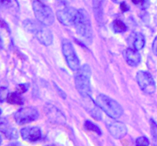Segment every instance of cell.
Masks as SVG:
<instances>
[{
    "label": "cell",
    "mask_w": 157,
    "mask_h": 146,
    "mask_svg": "<svg viewBox=\"0 0 157 146\" xmlns=\"http://www.w3.org/2000/svg\"><path fill=\"white\" fill-rule=\"evenodd\" d=\"M23 27L29 33L35 36L36 39L44 46H49L53 42V35L52 32L39 21L32 19H26L23 21Z\"/></svg>",
    "instance_id": "1"
},
{
    "label": "cell",
    "mask_w": 157,
    "mask_h": 146,
    "mask_svg": "<svg viewBox=\"0 0 157 146\" xmlns=\"http://www.w3.org/2000/svg\"><path fill=\"white\" fill-rule=\"evenodd\" d=\"M78 73L75 75V87L82 98L90 97L91 96L90 87V68L88 65L84 64L78 70Z\"/></svg>",
    "instance_id": "2"
},
{
    "label": "cell",
    "mask_w": 157,
    "mask_h": 146,
    "mask_svg": "<svg viewBox=\"0 0 157 146\" xmlns=\"http://www.w3.org/2000/svg\"><path fill=\"white\" fill-rule=\"evenodd\" d=\"M74 26L80 36L82 37L88 43H91L93 39V30H92L90 17L88 13L84 9L78 10Z\"/></svg>",
    "instance_id": "3"
},
{
    "label": "cell",
    "mask_w": 157,
    "mask_h": 146,
    "mask_svg": "<svg viewBox=\"0 0 157 146\" xmlns=\"http://www.w3.org/2000/svg\"><path fill=\"white\" fill-rule=\"evenodd\" d=\"M95 102L107 116L113 119H118L124 113L122 107L116 100L104 94L98 95Z\"/></svg>",
    "instance_id": "4"
},
{
    "label": "cell",
    "mask_w": 157,
    "mask_h": 146,
    "mask_svg": "<svg viewBox=\"0 0 157 146\" xmlns=\"http://www.w3.org/2000/svg\"><path fill=\"white\" fill-rule=\"evenodd\" d=\"M34 13L37 21L44 25L50 26L55 21V14L53 11L40 0H35L32 4Z\"/></svg>",
    "instance_id": "5"
},
{
    "label": "cell",
    "mask_w": 157,
    "mask_h": 146,
    "mask_svg": "<svg viewBox=\"0 0 157 146\" xmlns=\"http://www.w3.org/2000/svg\"><path fill=\"white\" fill-rule=\"evenodd\" d=\"M62 52L71 70L77 71L80 69V61L71 43L67 39L62 41Z\"/></svg>",
    "instance_id": "6"
},
{
    "label": "cell",
    "mask_w": 157,
    "mask_h": 146,
    "mask_svg": "<svg viewBox=\"0 0 157 146\" xmlns=\"http://www.w3.org/2000/svg\"><path fill=\"white\" fill-rule=\"evenodd\" d=\"M39 116L38 110L33 107H23L15 113V119L18 125L29 123L36 120Z\"/></svg>",
    "instance_id": "7"
},
{
    "label": "cell",
    "mask_w": 157,
    "mask_h": 146,
    "mask_svg": "<svg viewBox=\"0 0 157 146\" xmlns=\"http://www.w3.org/2000/svg\"><path fill=\"white\" fill-rule=\"evenodd\" d=\"M136 81L141 90L147 94H153L156 91L153 77L149 72L140 70L136 74Z\"/></svg>",
    "instance_id": "8"
},
{
    "label": "cell",
    "mask_w": 157,
    "mask_h": 146,
    "mask_svg": "<svg viewBox=\"0 0 157 146\" xmlns=\"http://www.w3.org/2000/svg\"><path fill=\"white\" fill-rule=\"evenodd\" d=\"M78 13V9L69 7L58 10L56 15L58 21L61 24L65 26H72L75 24Z\"/></svg>",
    "instance_id": "9"
},
{
    "label": "cell",
    "mask_w": 157,
    "mask_h": 146,
    "mask_svg": "<svg viewBox=\"0 0 157 146\" xmlns=\"http://www.w3.org/2000/svg\"><path fill=\"white\" fill-rule=\"evenodd\" d=\"M46 116L51 122L54 124H64L66 118L62 112L52 103H46L44 107Z\"/></svg>",
    "instance_id": "10"
},
{
    "label": "cell",
    "mask_w": 157,
    "mask_h": 146,
    "mask_svg": "<svg viewBox=\"0 0 157 146\" xmlns=\"http://www.w3.org/2000/svg\"><path fill=\"white\" fill-rule=\"evenodd\" d=\"M106 125L109 133L115 139H121L127 135V128L123 122L117 121H107Z\"/></svg>",
    "instance_id": "11"
},
{
    "label": "cell",
    "mask_w": 157,
    "mask_h": 146,
    "mask_svg": "<svg viewBox=\"0 0 157 146\" xmlns=\"http://www.w3.org/2000/svg\"><path fill=\"white\" fill-rule=\"evenodd\" d=\"M21 138L29 142H35L40 140L41 138V129L38 127H25L20 131Z\"/></svg>",
    "instance_id": "12"
},
{
    "label": "cell",
    "mask_w": 157,
    "mask_h": 146,
    "mask_svg": "<svg viewBox=\"0 0 157 146\" xmlns=\"http://www.w3.org/2000/svg\"><path fill=\"white\" fill-rule=\"evenodd\" d=\"M84 99V103H83V106L84 107L85 110H87V113L96 120H101L102 119V114L100 110V107H98L96 102H94L91 100V98L90 97H85L83 98Z\"/></svg>",
    "instance_id": "13"
},
{
    "label": "cell",
    "mask_w": 157,
    "mask_h": 146,
    "mask_svg": "<svg viewBox=\"0 0 157 146\" xmlns=\"http://www.w3.org/2000/svg\"><path fill=\"white\" fill-rule=\"evenodd\" d=\"M127 42L131 48L140 51L144 48L145 45V37L140 32H133L128 37Z\"/></svg>",
    "instance_id": "14"
},
{
    "label": "cell",
    "mask_w": 157,
    "mask_h": 146,
    "mask_svg": "<svg viewBox=\"0 0 157 146\" xmlns=\"http://www.w3.org/2000/svg\"><path fill=\"white\" fill-rule=\"evenodd\" d=\"M123 56L127 64L133 67L137 66L141 61V56L138 51L131 48V47L124 50L123 52Z\"/></svg>",
    "instance_id": "15"
},
{
    "label": "cell",
    "mask_w": 157,
    "mask_h": 146,
    "mask_svg": "<svg viewBox=\"0 0 157 146\" xmlns=\"http://www.w3.org/2000/svg\"><path fill=\"white\" fill-rule=\"evenodd\" d=\"M0 130H1V133L9 139H15L18 137V134L16 129L12 127L4 119H1Z\"/></svg>",
    "instance_id": "16"
},
{
    "label": "cell",
    "mask_w": 157,
    "mask_h": 146,
    "mask_svg": "<svg viewBox=\"0 0 157 146\" xmlns=\"http://www.w3.org/2000/svg\"><path fill=\"white\" fill-rule=\"evenodd\" d=\"M104 0H94L93 9L95 18L100 24L103 23L104 19Z\"/></svg>",
    "instance_id": "17"
},
{
    "label": "cell",
    "mask_w": 157,
    "mask_h": 146,
    "mask_svg": "<svg viewBox=\"0 0 157 146\" xmlns=\"http://www.w3.org/2000/svg\"><path fill=\"white\" fill-rule=\"evenodd\" d=\"M21 93L18 92H13V93H9V96L7 97V102L12 105H23L24 100L23 98L21 96Z\"/></svg>",
    "instance_id": "18"
},
{
    "label": "cell",
    "mask_w": 157,
    "mask_h": 146,
    "mask_svg": "<svg viewBox=\"0 0 157 146\" xmlns=\"http://www.w3.org/2000/svg\"><path fill=\"white\" fill-rule=\"evenodd\" d=\"M1 7L7 10L17 12L18 10V3L17 0H1Z\"/></svg>",
    "instance_id": "19"
},
{
    "label": "cell",
    "mask_w": 157,
    "mask_h": 146,
    "mask_svg": "<svg viewBox=\"0 0 157 146\" xmlns=\"http://www.w3.org/2000/svg\"><path fill=\"white\" fill-rule=\"evenodd\" d=\"M112 28L113 31L117 33H123L127 30V26L123 21L119 19H117L113 21L112 23Z\"/></svg>",
    "instance_id": "20"
},
{
    "label": "cell",
    "mask_w": 157,
    "mask_h": 146,
    "mask_svg": "<svg viewBox=\"0 0 157 146\" xmlns=\"http://www.w3.org/2000/svg\"><path fill=\"white\" fill-rule=\"evenodd\" d=\"M84 128L87 130H89V131H93L94 133H96L97 134L99 135V136H101L102 135V133H101V130L96 124H94V122H92L91 121L87 120L84 122Z\"/></svg>",
    "instance_id": "21"
},
{
    "label": "cell",
    "mask_w": 157,
    "mask_h": 146,
    "mask_svg": "<svg viewBox=\"0 0 157 146\" xmlns=\"http://www.w3.org/2000/svg\"><path fill=\"white\" fill-rule=\"evenodd\" d=\"M150 131L153 138V145L157 146V123L153 119H150Z\"/></svg>",
    "instance_id": "22"
},
{
    "label": "cell",
    "mask_w": 157,
    "mask_h": 146,
    "mask_svg": "<svg viewBox=\"0 0 157 146\" xmlns=\"http://www.w3.org/2000/svg\"><path fill=\"white\" fill-rule=\"evenodd\" d=\"M136 145L138 146H147L150 145V142L146 136H141L136 140Z\"/></svg>",
    "instance_id": "23"
},
{
    "label": "cell",
    "mask_w": 157,
    "mask_h": 146,
    "mask_svg": "<svg viewBox=\"0 0 157 146\" xmlns=\"http://www.w3.org/2000/svg\"><path fill=\"white\" fill-rule=\"evenodd\" d=\"M9 94V90L6 87H2L1 90H0V99H1V102H4V100L7 99L8 96Z\"/></svg>",
    "instance_id": "24"
},
{
    "label": "cell",
    "mask_w": 157,
    "mask_h": 146,
    "mask_svg": "<svg viewBox=\"0 0 157 146\" xmlns=\"http://www.w3.org/2000/svg\"><path fill=\"white\" fill-rule=\"evenodd\" d=\"M29 85L27 84H19L18 86H17L16 90L18 93H24L29 90Z\"/></svg>",
    "instance_id": "25"
},
{
    "label": "cell",
    "mask_w": 157,
    "mask_h": 146,
    "mask_svg": "<svg viewBox=\"0 0 157 146\" xmlns=\"http://www.w3.org/2000/svg\"><path fill=\"white\" fill-rule=\"evenodd\" d=\"M129 9H130V8H129V6H127V3L124 2H123L121 3V9L122 12H127V11L129 10Z\"/></svg>",
    "instance_id": "26"
},
{
    "label": "cell",
    "mask_w": 157,
    "mask_h": 146,
    "mask_svg": "<svg viewBox=\"0 0 157 146\" xmlns=\"http://www.w3.org/2000/svg\"><path fill=\"white\" fill-rule=\"evenodd\" d=\"M55 84V88H56V90H58V92H59V93H59V94H60V96H61V97L64 98V99H65V98H66L65 93H64V92L63 91V90H61V89H60L59 87H58V86H57L55 84Z\"/></svg>",
    "instance_id": "27"
},
{
    "label": "cell",
    "mask_w": 157,
    "mask_h": 146,
    "mask_svg": "<svg viewBox=\"0 0 157 146\" xmlns=\"http://www.w3.org/2000/svg\"><path fill=\"white\" fill-rule=\"evenodd\" d=\"M153 51L157 56V36L155 38L154 41L153 42Z\"/></svg>",
    "instance_id": "28"
},
{
    "label": "cell",
    "mask_w": 157,
    "mask_h": 146,
    "mask_svg": "<svg viewBox=\"0 0 157 146\" xmlns=\"http://www.w3.org/2000/svg\"><path fill=\"white\" fill-rule=\"evenodd\" d=\"M132 2L135 5H140L145 2V0H131Z\"/></svg>",
    "instance_id": "29"
},
{
    "label": "cell",
    "mask_w": 157,
    "mask_h": 146,
    "mask_svg": "<svg viewBox=\"0 0 157 146\" xmlns=\"http://www.w3.org/2000/svg\"><path fill=\"white\" fill-rule=\"evenodd\" d=\"M112 1H113V2H117V1H118V0H112Z\"/></svg>",
    "instance_id": "30"
}]
</instances>
